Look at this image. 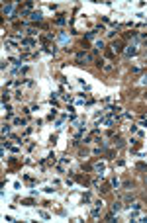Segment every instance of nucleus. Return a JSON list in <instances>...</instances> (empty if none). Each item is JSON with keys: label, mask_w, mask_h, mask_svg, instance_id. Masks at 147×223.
<instances>
[{"label": "nucleus", "mask_w": 147, "mask_h": 223, "mask_svg": "<svg viewBox=\"0 0 147 223\" xmlns=\"http://www.w3.org/2000/svg\"><path fill=\"white\" fill-rule=\"evenodd\" d=\"M120 210H122V204H120V202H116V204L112 205V211L116 213V211H120Z\"/></svg>", "instance_id": "1"}, {"label": "nucleus", "mask_w": 147, "mask_h": 223, "mask_svg": "<svg viewBox=\"0 0 147 223\" xmlns=\"http://www.w3.org/2000/svg\"><path fill=\"white\" fill-rule=\"evenodd\" d=\"M112 49H114V51H122V43H120V41H118V43H112Z\"/></svg>", "instance_id": "2"}, {"label": "nucleus", "mask_w": 147, "mask_h": 223, "mask_svg": "<svg viewBox=\"0 0 147 223\" xmlns=\"http://www.w3.org/2000/svg\"><path fill=\"white\" fill-rule=\"evenodd\" d=\"M135 53H137V51H135V47H129V49L126 51V55H127V57H131V55H135Z\"/></svg>", "instance_id": "3"}, {"label": "nucleus", "mask_w": 147, "mask_h": 223, "mask_svg": "<svg viewBox=\"0 0 147 223\" xmlns=\"http://www.w3.org/2000/svg\"><path fill=\"white\" fill-rule=\"evenodd\" d=\"M32 20H41V12H33L32 14Z\"/></svg>", "instance_id": "4"}, {"label": "nucleus", "mask_w": 147, "mask_h": 223, "mask_svg": "<svg viewBox=\"0 0 147 223\" xmlns=\"http://www.w3.org/2000/svg\"><path fill=\"white\" fill-rule=\"evenodd\" d=\"M2 133H4V135H8V133H10V125L4 123V125H2Z\"/></svg>", "instance_id": "5"}, {"label": "nucleus", "mask_w": 147, "mask_h": 223, "mask_svg": "<svg viewBox=\"0 0 147 223\" xmlns=\"http://www.w3.org/2000/svg\"><path fill=\"white\" fill-rule=\"evenodd\" d=\"M94 47H96L94 51H98V49H102V47H104V43H102V41H96V43H94Z\"/></svg>", "instance_id": "6"}, {"label": "nucleus", "mask_w": 147, "mask_h": 223, "mask_svg": "<svg viewBox=\"0 0 147 223\" xmlns=\"http://www.w3.org/2000/svg\"><path fill=\"white\" fill-rule=\"evenodd\" d=\"M137 170H147V166L143 165V162H139V165H137Z\"/></svg>", "instance_id": "7"}, {"label": "nucleus", "mask_w": 147, "mask_h": 223, "mask_svg": "<svg viewBox=\"0 0 147 223\" xmlns=\"http://www.w3.org/2000/svg\"><path fill=\"white\" fill-rule=\"evenodd\" d=\"M145 182H147V178H145Z\"/></svg>", "instance_id": "8"}]
</instances>
